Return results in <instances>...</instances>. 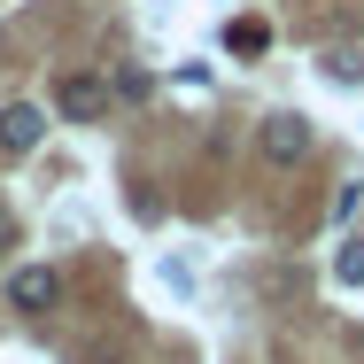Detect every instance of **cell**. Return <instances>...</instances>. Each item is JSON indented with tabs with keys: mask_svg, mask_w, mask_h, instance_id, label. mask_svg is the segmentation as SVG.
Returning a JSON list of instances; mask_svg holds the SVG:
<instances>
[{
	"mask_svg": "<svg viewBox=\"0 0 364 364\" xmlns=\"http://www.w3.org/2000/svg\"><path fill=\"white\" fill-rule=\"evenodd\" d=\"M55 302H63V272H55V264H23V272L8 279V310H23V318L55 310Z\"/></svg>",
	"mask_w": 364,
	"mask_h": 364,
	"instance_id": "obj_2",
	"label": "cell"
},
{
	"mask_svg": "<svg viewBox=\"0 0 364 364\" xmlns=\"http://www.w3.org/2000/svg\"><path fill=\"white\" fill-rule=\"evenodd\" d=\"M326 70L341 77V85H357V77H364V55H357V47H341V55H333V63H326Z\"/></svg>",
	"mask_w": 364,
	"mask_h": 364,
	"instance_id": "obj_7",
	"label": "cell"
},
{
	"mask_svg": "<svg viewBox=\"0 0 364 364\" xmlns=\"http://www.w3.org/2000/svg\"><path fill=\"white\" fill-rule=\"evenodd\" d=\"M225 55H240V63L272 55V23H264V16H232V23H225Z\"/></svg>",
	"mask_w": 364,
	"mask_h": 364,
	"instance_id": "obj_5",
	"label": "cell"
},
{
	"mask_svg": "<svg viewBox=\"0 0 364 364\" xmlns=\"http://www.w3.org/2000/svg\"><path fill=\"white\" fill-rule=\"evenodd\" d=\"M256 147H264V163H279V171L310 163V117H294V109L264 117V124H256Z\"/></svg>",
	"mask_w": 364,
	"mask_h": 364,
	"instance_id": "obj_1",
	"label": "cell"
},
{
	"mask_svg": "<svg viewBox=\"0 0 364 364\" xmlns=\"http://www.w3.org/2000/svg\"><path fill=\"white\" fill-rule=\"evenodd\" d=\"M333 279H341V287H364V240H349V248L333 256Z\"/></svg>",
	"mask_w": 364,
	"mask_h": 364,
	"instance_id": "obj_6",
	"label": "cell"
},
{
	"mask_svg": "<svg viewBox=\"0 0 364 364\" xmlns=\"http://www.w3.org/2000/svg\"><path fill=\"white\" fill-rule=\"evenodd\" d=\"M39 140H47V109L39 101H8L0 109V155H31Z\"/></svg>",
	"mask_w": 364,
	"mask_h": 364,
	"instance_id": "obj_3",
	"label": "cell"
},
{
	"mask_svg": "<svg viewBox=\"0 0 364 364\" xmlns=\"http://www.w3.org/2000/svg\"><path fill=\"white\" fill-rule=\"evenodd\" d=\"M55 109H63L70 124H93V117L109 109V85L85 77V70H70V77H55Z\"/></svg>",
	"mask_w": 364,
	"mask_h": 364,
	"instance_id": "obj_4",
	"label": "cell"
},
{
	"mask_svg": "<svg viewBox=\"0 0 364 364\" xmlns=\"http://www.w3.org/2000/svg\"><path fill=\"white\" fill-rule=\"evenodd\" d=\"M357 341H364V333H357Z\"/></svg>",
	"mask_w": 364,
	"mask_h": 364,
	"instance_id": "obj_8",
	"label": "cell"
}]
</instances>
